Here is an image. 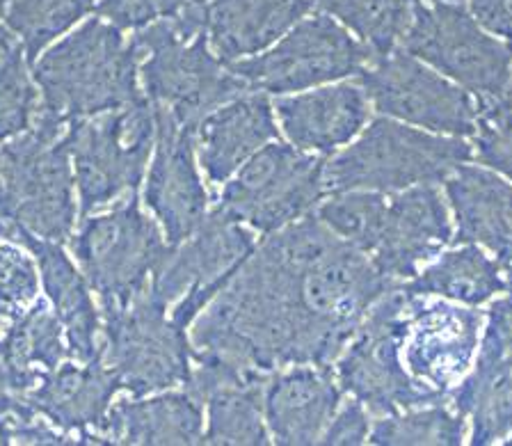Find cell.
<instances>
[{"instance_id": "d6986e66", "label": "cell", "mask_w": 512, "mask_h": 446, "mask_svg": "<svg viewBox=\"0 0 512 446\" xmlns=\"http://www.w3.org/2000/svg\"><path fill=\"white\" fill-rule=\"evenodd\" d=\"M119 389V380L103 357L78 364L64 360L51 376L23 394V401L37 417L74 435L80 444H108L101 430Z\"/></svg>"}, {"instance_id": "e0dca14e", "label": "cell", "mask_w": 512, "mask_h": 446, "mask_svg": "<svg viewBox=\"0 0 512 446\" xmlns=\"http://www.w3.org/2000/svg\"><path fill=\"white\" fill-rule=\"evenodd\" d=\"M154 117L156 154L144 183V204L176 248L204 222L208 193L195 163V131L183 129L165 110L154 108Z\"/></svg>"}, {"instance_id": "52a82bcc", "label": "cell", "mask_w": 512, "mask_h": 446, "mask_svg": "<svg viewBox=\"0 0 512 446\" xmlns=\"http://www.w3.org/2000/svg\"><path fill=\"white\" fill-rule=\"evenodd\" d=\"M80 199V218L138 193L156 147V117L147 97L124 108L71 122L64 131Z\"/></svg>"}, {"instance_id": "f35d334b", "label": "cell", "mask_w": 512, "mask_h": 446, "mask_svg": "<svg viewBox=\"0 0 512 446\" xmlns=\"http://www.w3.org/2000/svg\"><path fill=\"white\" fill-rule=\"evenodd\" d=\"M474 19L492 35L512 44V0H469Z\"/></svg>"}, {"instance_id": "4fadbf2b", "label": "cell", "mask_w": 512, "mask_h": 446, "mask_svg": "<svg viewBox=\"0 0 512 446\" xmlns=\"http://www.w3.org/2000/svg\"><path fill=\"white\" fill-rule=\"evenodd\" d=\"M483 325L485 314L476 307L405 289L398 314V350L405 371L416 385L448 398L474 366Z\"/></svg>"}, {"instance_id": "74e56055", "label": "cell", "mask_w": 512, "mask_h": 446, "mask_svg": "<svg viewBox=\"0 0 512 446\" xmlns=\"http://www.w3.org/2000/svg\"><path fill=\"white\" fill-rule=\"evenodd\" d=\"M368 412L357 398H352L343 408L336 410L330 426L320 437V444H348L357 446L368 442V433H371V419Z\"/></svg>"}, {"instance_id": "4dcf8cb0", "label": "cell", "mask_w": 512, "mask_h": 446, "mask_svg": "<svg viewBox=\"0 0 512 446\" xmlns=\"http://www.w3.org/2000/svg\"><path fill=\"white\" fill-rule=\"evenodd\" d=\"M446 401L421 405L387 417L371 426L368 442L378 446H458L467 433V417Z\"/></svg>"}, {"instance_id": "ac0fdd59", "label": "cell", "mask_w": 512, "mask_h": 446, "mask_svg": "<svg viewBox=\"0 0 512 446\" xmlns=\"http://www.w3.org/2000/svg\"><path fill=\"white\" fill-rule=\"evenodd\" d=\"M268 378L270 373L195 353L190 380L183 389L206 408L202 444H268L270 433L263 414Z\"/></svg>"}, {"instance_id": "8fae6325", "label": "cell", "mask_w": 512, "mask_h": 446, "mask_svg": "<svg viewBox=\"0 0 512 446\" xmlns=\"http://www.w3.org/2000/svg\"><path fill=\"white\" fill-rule=\"evenodd\" d=\"M357 83L384 117L448 138L476 133L480 103L474 94L446 81L407 51L371 55Z\"/></svg>"}, {"instance_id": "60d3db41", "label": "cell", "mask_w": 512, "mask_h": 446, "mask_svg": "<svg viewBox=\"0 0 512 446\" xmlns=\"http://www.w3.org/2000/svg\"><path fill=\"white\" fill-rule=\"evenodd\" d=\"M7 3L10 0H0V51L7 53L16 44V37L10 28H7L5 23V14H7Z\"/></svg>"}, {"instance_id": "30bf717a", "label": "cell", "mask_w": 512, "mask_h": 446, "mask_svg": "<svg viewBox=\"0 0 512 446\" xmlns=\"http://www.w3.org/2000/svg\"><path fill=\"white\" fill-rule=\"evenodd\" d=\"M325 158L284 142L266 147L227 181L218 209L270 236L314 213L325 195Z\"/></svg>"}, {"instance_id": "d6a6232c", "label": "cell", "mask_w": 512, "mask_h": 446, "mask_svg": "<svg viewBox=\"0 0 512 446\" xmlns=\"http://www.w3.org/2000/svg\"><path fill=\"white\" fill-rule=\"evenodd\" d=\"M23 46L16 42L0 60V145L32 129L39 97L30 81Z\"/></svg>"}, {"instance_id": "5b68a950", "label": "cell", "mask_w": 512, "mask_h": 446, "mask_svg": "<svg viewBox=\"0 0 512 446\" xmlns=\"http://www.w3.org/2000/svg\"><path fill=\"white\" fill-rule=\"evenodd\" d=\"M471 158L474 149L462 138L378 117L350 147L325 163V193L394 195L416 186H437Z\"/></svg>"}, {"instance_id": "ba28073f", "label": "cell", "mask_w": 512, "mask_h": 446, "mask_svg": "<svg viewBox=\"0 0 512 446\" xmlns=\"http://www.w3.org/2000/svg\"><path fill=\"white\" fill-rule=\"evenodd\" d=\"M103 362L135 398L183 387L195 348L149 286L126 309L103 312Z\"/></svg>"}, {"instance_id": "2e32d148", "label": "cell", "mask_w": 512, "mask_h": 446, "mask_svg": "<svg viewBox=\"0 0 512 446\" xmlns=\"http://www.w3.org/2000/svg\"><path fill=\"white\" fill-rule=\"evenodd\" d=\"M453 241L448 202L437 186L387 195L366 257L391 282L405 284Z\"/></svg>"}, {"instance_id": "ee69618b", "label": "cell", "mask_w": 512, "mask_h": 446, "mask_svg": "<svg viewBox=\"0 0 512 446\" xmlns=\"http://www.w3.org/2000/svg\"><path fill=\"white\" fill-rule=\"evenodd\" d=\"M506 444H508V446H512V435L508 437V440H506Z\"/></svg>"}, {"instance_id": "e575fe53", "label": "cell", "mask_w": 512, "mask_h": 446, "mask_svg": "<svg viewBox=\"0 0 512 446\" xmlns=\"http://www.w3.org/2000/svg\"><path fill=\"white\" fill-rule=\"evenodd\" d=\"M471 138L476 161L512 181V110L506 103H480L478 126Z\"/></svg>"}, {"instance_id": "6da1fadb", "label": "cell", "mask_w": 512, "mask_h": 446, "mask_svg": "<svg viewBox=\"0 0 512 446\" xmlns=\"http://www.w3.org/2000/svg\"><path fill=\"white\" fill-rule=\"evenodd\" d=\"M396 282L316 213L270 234L190 325L192 348L245 369L334 366Z\"/></svg>"}, {"instance_id": "83f0119b", "label": "cell", "mask_w": 512, "mask_h": 446, "mask_svg": "<svg viewBox=\"0 0 512 446\" xmlns=\"http://www.w3.org/2000/svg\"><path fill=\"white\" fill-rule=\"evenodd\" d=\"M405 289L416 296H435L480 307L499 293H508V284L496 261L478 245H455L423 266L410 282H405Z\"/></svg>"}, {"instance_id": "7c38bea8", "label": "cell", "mask_w": 512, "mask_h": 446, "mask_svg": "<svg viewBox=\"0 0 512 446\" xmlns=\"http://www.w3.org/2000/svg\"><path fill=\"white\" fill-rule=\"evenodd\" d=\"M403 298V284L382 293L334 362L343 394L357 398L375 417L446 401L416 385L400 360L398 314Z\"/></svg>"}, {"instance_id": "7a4b0ae2", "label": "cell", "mask_w": 512, "mask_h": 446, "mask_svg": "<svg viewBox=\"0 0 512 446\" xmlns=\"http://www.w3.org/2000/svg\"><path fill=\"white\" fill-rule=\"evenodd\" d=\"M131 46L140 55L144 97L183 129L197 133L215 108L250 92L208 46L204 0H190L176 17L135 30Z\"/></svg>"}, {"instance_id": "cb8c5ba5", "label": "cell", "mask_w": 512, "mask_h": 446, "mask_svg": "<svg viewBox=\"0 0 512 446\" xmlns=\"http://www.w3.org/2000/svg\"><path fill=\"white\" fill-rule=\"evenodd\" d=\"M7 243L21 245L35 257L42 277L44 291L51 302L55 316L60 318L64 337H67L69 357L76 362H92L103 357L99 334L103 323L96 312L87 280L80 270L71 264L62 243L44 241L30 232H14Z\"/></svg>"}, {"instance_id": "ffe728a7", "label": "cell", "mask_w": 512, "mask_h": 446, "mask_svg": "<svg viewBox=\"0 0 512 446\" xmlns=\"http://www.w3.org/2000/svg\"><path fill=\"white\" fill-rule=\"evenodd\" d=\"M453 211L451 245H478L492 254L512 293V186L483 165L464 163L444 181Z\"/></svg>"}, {"instance_id": "44dd1931", "label": "cell", "mask_w": 512, "mask_h": 446, "mask_svg": "<svg viewBox=\"0 0 512 446\" xmlns=\"http://www.w3.org/2000/svg\"><path fill=\"white\" fill-rule=\"evenodd\" d=\"M341 396L334 366L295 364L270 373L263 392L270 440L282 446L318 444L341 408Z\"/></svg>"}, {"instance_id": "7bdbcfd3", "label": "cell", "mask_w": 512, "mask_h": 446, "mask_svg": "<svg viewBox=\"0 0 512 446\" xmlns=\"http://www.w3.org/2000/svg\"><path fill=\"white\" fill-rule=\"evenodd\" d=\"M430 3H458V0H430Z\"/></svg>"}, {"instance_id": "b9f144b4", "label": "cell", "mask_w": 512, "mask_h": 446, "mask_svg": "<svg viewBox=\"0 0 512 446\" xmlns=\"http://www.w3.org/2000/svg\"><path fill=\"white\" fill-rule=\"evenodd\" d=\"M503 103H506V106L512 110V74H510V83L506 87V94H503Z\"/></svg>"}, {"instance_id": "f1b7e54d", "label": "cell", "mask_w": 512, "mask_h": 446, "mask_svg": "<svg viewBox=\"0 0 512 446\" xmlns=\"http://www.w3.org/2000/svg\"><path fill=\"white\" fill-rule=\"evenodd\" d=\"M448 398L471 419V444L506 442L512 435V360L485 373L469 371Z\"/></svg>"}, {"instance_id": "9a60e30c", "label": "cell", "mask_w": 512, "mask_h": 446, "mask_svg": "<svg viewBox=\"0 0 512 446\" xmlns=\"http://www.w3.org/2000/svg\"><path fill=\"white\" fill-rule=\"evenodd\" d=\"M368 60L371 51L362 42L327 14H316L288 30L275 49L231 62L229 69L254 92L288 94L359 76Z\"/></svg>"}, {"instance_id": "8d00e7d4", "label": "cell", "mask_w": 512, "mask_h": 446, "mask_svg": "<svg viewBox=\"0 0 512 446\" xmlns=\"http://www.w3.org/2000/svg\"><path fill=\"white\" fill-rule=\"evenodd\" d=\"M76 446L80 444L74 435L55 428L42 417H19V414H3L0 417V446ZM83 446V444H80Z\"/></svg>"}, {"instance_id": "5bb4252c", "label": "cell", "mask_w": 512, "mask_h": 446, "mask_svg": "<svg viewBox=\"0 0 512 446\" xmlns=\"http://www.w3.org/2000/svg\"><path fill=\"white\" fill-rule=\"evenodd\" d=\"M254 248L250 229L215 209L186 241L172 248L163 268L151 277L149 291L167 309L172 307L170 316L188 330Z\"/></svg>"}, {"instance_id": "1f68e13d", "label": "cell", "mask_w": 512, "mask_h": 446, "mask_svg": "<svg viewBox=\"0 0 512 446\" xmlns=\"http://www.w3.org/2000/svg\"><path fill=\"white\" fill-rule=\"evenodd\" d=\"M96 0H10L5 23L19 39L28 65L48 44L76 26L94 10Z\"/></svg>"}, {"instance_id": "7402d4cb", "label": "cell", "mask_w": 512, "mask_h": 446, "mask_svg": "<svg viewBox=\"0 0 512 446\" xmlns=\"http://www.w3.org/2000/svg\"><path fill=\"white\" fill-rule=\"evenodd\" d=\"M275 113L293 147L332 156L366 129L371 101L359 83H339L318 90L279 97Z\"/></svg>"}, {"instance_id": "836d02e7", "label": "cell", "mask_w": 512, "mask_h": 446, "mask_svg": "<svg viewBox=\"0 0 512 446\" xmlns=\"http://www.w3.org/2000/svg\"><path fill=\"white\" fill-rule=\"evenodd\" d=\"M39 291V275L21 245L0 243V318L16 321L32 307Z\"/></svg>"}, {"instance_id": "f546056e", "label": "cell", "mask_w": 512, "mask_h": 446, "mask_svg": "<svg viewBox=\"0 0 512 446\" xmlns=\"http://www.w3.org/2000/svg\"><path fill=\"white\" fill-rule=\"evenodd\" d=\"M311 3L352 30L371 55L396 51L414 10V0H311Z\"/></svg>"}, {"instance_id": "d590c367", "label": "cell", "mask_w": 512, "mask_h": 446, "mask_svg": "<svg viewBox=\"0 0 512 446\" xmlns=\"http://www.w3.org/2000/svg\"><path fill=\"white\" fill-rule=\"evenodd\" d=\"M188 3L190 0H99L96 12L119 30H140L176 17Z\"/></svg>"}, {"instance_id": "9c48e42d", "label": "cell", "mask_w": 512, "mask_h": 446, "mask_svg": "<svg viewBox=\"0 0 512 446\" xmlns=\"http://www.w3.org/2000/svg\"><path fill=\"white\" fill-rule=\"evenodd\" d=\"M400 44L480 103L503 101L512 74V44L485 33L464 7L414 0L412 21Z\"/></svg>"}, {"instance_id": "ab89813d", "label": "cell", "mask_w": 512, "mask_h": 446, "mask_svg": "<svg viewBox=\"0 0 512 446\" xmlns=\"http://www.w3.org/2000/svg\"><path fill=\"white\" fill-rule=\"evenodd\" d=\"M10 412L19 414V417H37V414L28 408L26 401H23V396L14 394L12 389L5 385V380L0 378V417Z\"/></svg>"}, {"instance_id": "484cf974", "label": "cell", "mask_w": 512, "mask_h": 446, "mask_svg": "<svg viewBox=\"0 0 512 446\" xmlns=\"http://www.w3.org/2000/svg\"><path fill=\"white\" fill-rule=\"evenodd\" d=\"M204 405L190 392L122 398L110 405L101 435L108 444L190 446L204 440Z\"/></svg>"}, {"instance_id": "4316f807", "label": "cell", "mask_w": 512, "mask_h": 446, "mask_svg": "<svg viewBox=\"0 0 512 446\" xmlns=\"http://www.w3.org/2000/svg\"><path fill=\"white\" fill-rule=\"evenodd\" d=\"M69 357L60 318L46 302L12 321L0 339V378L14 394H28Z\"/></svg>"}, {"instance_id": "277c9868", "label": "cell", "mask_w": 512, "mask_h": 446, "mask_svg": "<svg viewBox=\"0 0 512 446\" xmlns=\"http://www.w3.org/2000/svg\"><path fill=\"white\" fill-rule=\"evenodd\" d=\"M64 131L37 110L32 129L0 147V241L19 229L55 243L71 238L74 165Z\"/></svg>"}, {"instance_id": "8992f818", "label": "cell", "mask_w": 512, "mask_h": 446, "mask_svg": "<svg viewBox=\"0 0 512 446\" xmlns=\"http://www.w3.org/2000/svg\"><path fill=\"white\" fill-rule=\"evenodd\" d=\"M71 250L103 312H117L147 289L172 254V245L140 211L138 193H131L108 213L83 218Z\"/></svg>"}, {"instance_id": "603a6c76", "label": "cell", "mask_w": 512, "mask_h": 446, "mask_svg": "<svg viewBox=\"0 0 512 446\" xmlns=\"http://www.w3.org/2000/svg\"><path fill=\"white\" fill-rule=\"evenodd\" d=\"M279 138L275 108L263 92H245L197 126V161L211 183H227L256 151Z\"/></svg>"}, {"instance_id": "d4e9b609", "label": "cell", "mask_w": 512, "mask_h": 446, "mask_svg": "<svg viewBox=\"0 0 512 446\" xmlns=\"http://www.w3.org/2000/svg\"><path fill=\"white\" fill-rule=\"evenodd\" d=\"M311 7V0H204L208 46L227 65L254 58L298 26Z\"/></svg>"}, {"instance_id": "f6af8a7d", "label": "cell", "mask_w": 512, "mask_h": 446, "mask_svg": "<svg viewBox=\"0 0 512 446\" xmlns=\"http://www.w3.org/2000/svg\"><path fill=\"white\" fill-rule=\"evenodd\" d=\"M3 58H5V53H3V51H0V60H3Z\"/></svg>"}, {"instance_id": "3957f363", "label": "cell", "mask_w": 512, "mask_h": 446, "mask_svg": "<svg viewBox=\"0 0 512 446\" xmlns=\"http://www.w3.org/2000/svg\"><path fill=\"white\" fill-rule=\"evenodd\" d=\"M140 55L122 30L90 19L32 65V81L42 92L39 113L69 126L142 99Z\"/></svg>"}]
</instances>
